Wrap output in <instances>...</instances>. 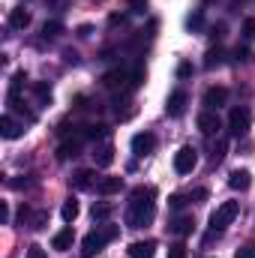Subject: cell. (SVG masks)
<instances>
[{
	"label": "cell",
	"mask_w": 255,
	"mask_h": 258,
	"mask_svg": "<svg viewBox=\"0 0 255 258\" xmlns=\"http://www.w3.org/2000/svg\"><path fill=\"white\" fill-rule=\"evenodd\" d=\"M81 138H84V135H78V138H72V141H63V144L57 147V159H60V162L69 159V156H78V150H81Z\"/></svg>",
	"instance_id": "ffe728a7"
},
{
	"label": "cell",
	"mask_w": 255,
	"mask_h": 258,
	"mask_svg": "<svg viewBox=\"0 0 255 258\" xmlns=\"http://www.w3.org/2000/svg\"><path fill=\"white\" fill-rule=\"evenodd\" d=\"M0 222H3V225L9 222V204H6V201H0Z\"/></svg>",
	"instance_id": "d590c367"
},
{
	"label": "cell",
	"mask_w": 255,
	"mask_h": 258,
	"mask_svg": "<svg viewBox=\"0 0 255 258\" xmlns=\"http://www.w3.org/2000/svg\"><path fill=\"white\" fill-rule=\"evenodd\" d=\"M186 102H189L186 93H183V90H174V93L168 96V102H165V114H168V117H180V114L186 111Z\"/></svg>",
	"instance_id": "30bf717a"
},
{
	"label": "cell",
	"mask_w": 255,
	"mask_h": 258,
	"mask_svg": "<svg viewBox=\"0 0 255 258\" xmlns=\"http://www.w3.org/2000/svg\"><path fill=\"white\" fill-rule=\"evenodd\" d=\"M153 198H156V189L153 186H135L132 189V201H129V207H126V225L129 228H144V225L153 222V216H156Z\"/></svg>",
	"instance_id": "6da1fadb"
},
{
	"label": "cell",
	"mask_w": 255,
	"mask_h": 258,
	"mask_svg": "<svg viewBox=\"0 0 255 258\" xmlns=\"http://www.w3.org/2000/svg\"><path fill=\"white\" fill-rule=\"evenodd\" d=\"M0 135L9 138V141H12V138H21V135H24V123H18L12 114H3V117H0Z\"/></svg>",
	"instance_id": "8fae6325"
},
{
	"label": "cell",
	"mask_w": 255,
	"mask_h": 258,
	"mask_svg": "<svg viewBox=\"0 0 255 258\" xmlns=\"http://www.w3.org/2000/svg\"><path fill=\"white\" fill-rule=\"evenodd\" d=\"M228 102V90L225 87H210L207 93H204V108L207 111H216V108H222Z\"/></svg>",
	"instance_id": "9c48e42d"
},
{
	"label": "cell",
	"mask_w": 255,
	"mask_h": 258,
	"mask_svg": "<svg viewBox=\"0 0 255 258\" xmlns=\"http://www.w3.org/2000/svg\"><path fill=\"white\" fill-rule=\"evenodd\" d=\"M33 93H36V99H39L42 105H48V102H51V87H48L45 81H39V84H33Z\"/></svg>",
	"instance_id": "cb8c5ba5"
},
{
	"label": "cell",
	"mask_w": 255,
	"mask_h": 258,
	"mask_svg": "<svg viewBox=\"0 0 255 258\" xmlns=\"http://www.w3.org/2000/svg\"><path fill=\"white\" fill-rule=\"evenodd\" d=\"M168 204H171V207H174V210H180V207H183V204H186V195H171V198H168Z\"/></svg>",
	"instance_id": "1f68e13d"
},
{
	"label": "cell",
	"mask_w": 255,
	"mask_h": 258,
	"mask_svg": "<svg viewBox=\"0 0 255 258\" xmlns=\"http://www.w3.org/2000/svg\"><path fill=\"white\" fill-rule=\"evenodd\" d=\"M222 57H225V54H222V48H210V51H207V57H204V66H207V69H213V66L222 63Z\"/></svg>",
	"instance_id": "d4e9b609"
},
{
	"label": "cell",
	"mask_w": 255,
	"mask_h": 258,
	"mask_svg": "<svg viewBox=\"0 0 255 258\" xmlns=\"http://www.w3.org/2000/svg\"><path fill=\"white\" fill-rule=\"evenodd\" d=\"M234 60H237V63H249V60H252V51L237 45V48H234Z\"/></svg>",
	"instance_id": "f546056e"
},
{
	"label": "cell",
	"mask_w": 255,
	"mask_h": 258,
	"mask_svg": "<svg viewBox=\"0 0 255 258\" xmlns=\"http://www.w3.org/2000/svg\"><path fill=\"white\" fill-rule=\"evenodd\" d=\"M60 33H63V24H60V21H45V24H42V36H45V39H57Z\"/></svg>",
	"instance_id": "7402d4cb"
},
{
	"label": "cell",
	"mask_w": 255,
	"mask_h": 258,
	"mask_svg": "<svg viewBox=\"0 0 255 258\" xmlns=\"http://www.w3.org/2000/svg\"><path fill=\"white\" fill-rule=\"evenodd\" d=\"M156 150V135L153 132H138V135H132V153L135 156H147V153H153Z\"/></svg>",
	"instance_id": "52a82bcc"
},
{
	"label": "cell",
	"mask_w": 255,
	"mask_h": 258,
	"mask_svg": "<svg viewBox=\"0 0 255 258\" xmlns=\"http://www.w3.org/2000/svg\"><path fill=\"white\" fill-rule=\"evenodd\" d=\"M234 258H255V240H249V243H243L237 252H234Z\"/></svg>",
	"instance_id": "83f0119b"
},
{
	"label": "cell",
	"mask_w": 255,
	"mask_h": 258,
	"mask_svg": "<svg viewBox=\"0 0 255 258\" xmlns=\"http://www.w3.org/2000/svg\"><path fill=\"white\" fill-rule=\"evenodd\" d=\"M72 243H75V231H72V225H66L63 231H57V234L51 237V249H57V252L72 249Z\"/></svg>",
	"instance_id": "4fadbf2b"
},
{
	"label": "cell",
	"mask_w": 255,
	"mask_h": 258,
	"mask_svg": "<svg viewBox=\"0 0 255 258\" xmlns=\"http://www.w3.org/2000/svg\"><path fill=\"white\" fill-rule=\"evenodd\" d=\"M60 216H63V222H75V216H78V201H75V198L63 201V207H60Z\"/></svg>",
	"instance_id": "44dd1931"
},
{
	"label": "cell",
	"mask_w": 255,
	"mask_h": 258,
	"mask_svg": "<svg viewBox=\"0 0 255 258\" xmlns=\"http://www.w3.org/2000/svg\"><path fill=\"white\" fill-rule=\"evenodd\" d=\"M27 24H30V12H27L24 6H18V9L9 12V27H12V30H24Z\"/></svg>",
	"instance_id": "d6986e66"
},
{
	"label": "cell",
	"mask_w": 255,
	"mask_h": 258,
	"mask_svg": "<svg viewBox=\"0 0 255 258\" xmlns=\"http://www.w3.org/2000/svg\"><path fill=\"white\" fill-rule=\"evenodd\" d=\"M102 87H108V90H132V72L126 69H114V72H108V75H102Z\"/></svg>",
	"instance_id": "5b68a950"
},
{
	"label": "cell",
	"mask_w": 255,
	"mask_h": 258,
	"mask_svg": "<svg viewBox=\"0 0 255 258\" xmlns=\"http://www.w3.org/2000/svg\"><path fill=\"white\" fill-rule=\"evenodd\" d=\"M168 258H189V249L183 243H174V246H168Z\"/></svg>",
	"instance_id": "f1b7e54d"
},
{
	"label": "cell",
	"mask_w": 255,
	"mask_h": 258,
	"mask_svg": "<svg viewBox=\"0 0 255 258\" xmlns=\"http://www.w3.org/2000/svg\"><path fill=\"white\" fill-rule=\"evenodd\" d=\"M237 213H240V204H237V201H222V204L210 213V228H213V231H222L225 225L234 222Z\"/></svg>",
	"instance_id": "3957f363"
},
{
	"label": "cell",
	"mask_w": 255,
	"mask_h": 258,
	"mask_svg": "<svg viewBox=\"0 0 255 258\" xmlns=\"http://www.w3.org/2000/svg\"><path fill=\"white\" fill-rule=\"evenodd\" d=\"M189 198H195V201H204V198H207V189H195Z\"/></svg>",
	"instance_id": "ab89813d"
},
{
	"label": "cell",
	"mask_w": 255,
	"mask_h": 258,
	"mask_svg": "<svg viewBox=\"0 0 255 258\" xmlns=\"http://www.w3.org/2000/svg\"><path fill=\"white\" fill-rule=\"evenodd\" d=\"M234 3H240V0H234Z\"/></svg>",
	"instance_id": "60d3db41"
},
{
	"label": "cell",
	"mask_w": 255,
	"mask_h": 258,
	"mask_svg": "<svg viewBox=\"0 0 255 258\" xmlns=\"http://www.w3.org/2000/svg\"><path fill=\"white\" fill-rule=\"evenodd\" d=\"M123 189V177H102L99 183H96V192L99 195H114Z\"/></svg>",
	"instance_id": "ac0fdd59"
},
{
	"label": "cell",
	"mask_w": 255,
	"mask_h": 258,
	"mask_svg": "<svg viewBox=\"0 0 255 258\" xmlns=\"http://www.w3.org/2000/svg\"><path fill=\"white\" fill-rule=\"evenodd\" d=\"M27 258H45V249L39 243H33V246H27Z\"/></svg>",
	"instance_id": "4dcf8cb0"
},
{
	"label": "cell",
	"mask_w": 255,
	"mask_h": 258,
	"mask_svg": "<svg viewBox=\"0 0 255 258\" xmlns=\"http://www.w3.org/2000/svg\"><path fill=\"white\" fill-rule=\"evenodd\" d=\"M75 33H78V36H81V39H87V36H90V33H93V27H90V24H81V27H78V30H75Z\"/></svg>",
	"instance_id": "8d00e7d4"
},
{
	"label": "cell",
	"mask_w": 255,
	"mask_h": 258,
	"mask_svg": "<svg viewBox=\"0 0 255 258\" xmlns=\"http://www.w3.org/2000/svg\"><path fill=\"white\" fill-rule=\"evenodd\" d=\"M93 159H96V165H99V168H108V165L114 162V147H111L108 141L96 144V150H93Z\"/></svg>",
	"instance_id": "9a60e30c"
},
{
	"label": "cell",
	"mask_w": 255,
	"mask_h": 258,
	"mask_svg": "<svg viewBox=\"0 0 255 258\" xmlns=\"http://www.w3.org/2000/svg\"><path fill=\"white\" fill-rule=\"evenodd\" d=\"M63 57H66V63H78V54H75V51H72V48H69V51H63Z\"/></svg>",
	"instance_id": "f35d334b"
},
{
	"label": "cell",
	"mask_w": 255,
	"mask_h": 258,
	"mask_svg": "<svg viewBox=\"0 0 255 258\" xmlns=\"http://www.w3.org/2000/svg\"><path fill=\"white\" fill-rule=\"evenodd\" d=\"M45 222H48V213L45 210H39V213H33V219H30V228H45Z\"/></svg>",
	"instance_id": "4316f807"
},
{
	"label": "cell",
	"mask_w": 255,
	"mask_h": 258,
	"mask_svg": "<svg viewBox=\"0 0 255 258\" xmlns=\"http://www.w3.org/2000/svg\"><path fill=\"white\" fill-rule=\"evenodd\" d=\"M186 27H189V30H198V27H201V12H195V15L186 18Z\"/></svg>",
	"instance_id": "836d02e7"
},
{
	"label": "cell",
	"mask_w": 255,
	"mask_h": 258,
	"mask_svg": "<svg viewBox=\"0 0 255 258\" xmlns=\"http://www.w3.org/2000/svg\"><path fill=\"white\" fill-rule=\"evenodd\" d=\"M252 126V114H249V108H231V114H228V132L234 135V138H240V135H246Z\"/></svg>",
	"instance_id": "277c9868"
},
{
	"label": "cell",
	"mask_w": 255,
	"mask_h": 258,
	"mask_svg": "<svg viewBox=\"0 0 255 258\" xmlns=\"http://www.w3.org/2000/svg\"><path fill=\"white\" fill-rule=\"evenodd\" d=\"M225 150H228V141H225V138H219V141L213 144V153H210V162H213V165H219V162L225 159Z\"/></svg>",
	"instance_id": "603a6c76"
},
{
	"label": "cell",
	"mask_w": 255,
	"mask_h": 258,
	"mask_svg": "<svg viewBox=\"0 0 255 258\" xmlns=\"http://www.w3.org/2000/svg\"><path fill=\"white\" fill-rule=\"evenodd\" d=\"M129 258H153L156 252V243L153 240H135V243H129Z\"/></svg>",
	"instance_id": "5bb4252c"
},
{
	"label": "cell",
	"mask_w": 255,
	"mask_h": 258,
	"mask_svg": "<svg viewBox=\"0 0 255 258\" xmlns=\"http://www.w3.org/2000/svg\"><path fill=\"white\" fill-rule=\"evenodd\" d=\"M210 36H213V39H222V36H225V24H216V27L210 30Z\"/></svg>",
	"instance_id": "74e56055"
},
{
	"label": "cell",
	"mask_w": 255,
	"mask_h": 258,
	"mask_svg": "<svg viewBox=\"0 0 255 258\" xmlns=\"http://www.w3.org/2000/svg\"><path fill=\"white\" fill-rule=\"evenodd\" d=\"M243 33H246V39H255V18L243 21Z\"/></svg>",
	"instance_id": "d6a6232c"
},
{
	"label": "cell",
	"mask_w": 255,
	"mask_h": 258,
	"mask_svg": "<svg viewBox=\"0 0 255 258\" xmlns=\"http://www.w3.org/2000/svg\"><path fill=\"white\" fill-rule=\"evenodd\" d=\"M99 180H96V174L93 171H87V168H81V171H75L72 174V186L75 189H93Z\"/></svg>",
	"instance_id": "2e32d148"
},
{
	"label": "cell",
	"mask_w": 255,
	"mask_h": 258,
	"mask_svg": "<svg viewBox=\"0 0 255 258\" xmlns=\"http://www.w3.org/2000/svg\"><path fill=\"white\" fill-rule=\"evenodd\" d=\"M192 228H195V219H192V216H177V219L168 222V231H171V234H180V237H183V234H192Z\"/></svg>",
	"instance_id": "e0dca14e"
},
{
	"label": "cell",
	"mask_w": 255,
	"mask_h": 258,
	"mask_svg": "<svg viewBox=\"0 0 255 258\" xmlns=\"http://www.w3.org/2000/svg\"><path fill=\"white\" fill-rule=\"evenodd\" d=\"M228 186H231V189H237V192H246V189L252 186V174H249L246 168H237V171H231V174H228Z\"/></svg>",
	"instance_id": "7c38bea8"
},
{
	"label": "cell",
	"mask_w": 255,
	"mask_h": 258,
	"mask_svg": "<svg viewBox=\"0 0 255 258\" xmlns=\"http://www.w3.org/2000/svg\"><path fill=\"white\" fill-rule=\"evenodd\" d=\"M198 165V153H195V147H180L177 153H174V171L177 174H189L192 168Z\"/></svg>",
	"instance_id": "8992f818"
},
{
	"label": "cell",
	"mask_w": 255,
	"mask_h": 258,
	"mask_svg": "<svg viewBox=\"0 0 255 258\" xmlns=\"http://www.w3.org/2000/svg\"><path fill=\"white\" fill-rule=\"evenodd\" d=\"M117 234H120L117 225H99V228H93V231L84 234V240H81L84 255L90 258V255H96V252H102V246L111 243V240H117Z\"/></svg>",
	"instance_id": "7a4b0ae2"
},
{
	"label": "cell",
	"mask_w": 255,
	"mask_h": 258,
	"mask_svg": "<svg viewBox=\"0 0 255 258\" xmlns=\"http://www.w3.org/2000/svg\"><path fill=\"white\" fill-rule=\"evenodd\" d=\"M192 75V63H186V60H183V63L177 66V78H189Z\"/></svg>",
	"instance_id": "e575fe53"
},
{
	"label": "cell",
	"mask_w": 255,
	"mask_h": 258,
	"mask_svg": "<svg viewBox=\"0 0 255 258\" xmlns=\"http://www.w3.org/2000/svg\"><path fill=\"white\" fill-rule=\"evenodd\" d=\"M198 129H201V135H216V132L222 129V120H219V114L204 108V111L198 114Z\"/></svg>",
	"instance_id": "ba28073f"
},
{
	"label": "cell",
	"mask_w": 255,
	"mask_h": 258,
	"mask_svg": "<svg viewBox=\"0 0 255 258\" xmlns=\"http://www.w3.org/2000/svg\"><path fill=\"white\" fill-rule=\"evenodd\" d=\"M111 216V204H93V219L96 222H105Z\"/></svg>",
	"instance_id": "484cf974"
}]
</instances>
